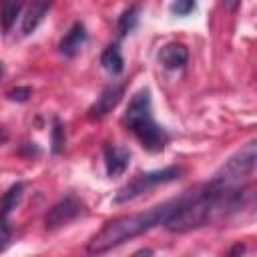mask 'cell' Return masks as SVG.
<instances>
[{
  "label": "cell",
  "instance_id": "obj_1",
  "mask_svg": "<svg viewBox=\"0 0 257 257\" xmlns=\"http://www.w3.org/2000/svg\"><path fill=\"white\" fill-rule=\"evenodd\" d=\"M173 207H175V199L165 201V203H161V205H157L149 211L116 217V219L104 223V227L88 241L86 251L88 253H106V251L122 245L124 241L135 239V237L151 231L157 225H165Z\"/></svg>",
  "mask_w": 257,
  "mask_h": 257
},
{
  "label": "cell",
  "instance_id": "obj_2",
  "mask_svg": "<svg viewBox=\"0 0 257 257\" xmlns=\"http://www.w3.org/2000/svg\"><path fill=\"white\" fill-rule=\"evenodd\" d=\"M122 120H124L126 128L139 139L143 149H147L151 153H159L165 149V145L169 141V133L153 118L149 88H141L133 94Z\"/></svg>",
  "mask_w": 257,
  "mask_h": 257
},
{
  "label": "cell",
  "instance_id": "obj_3",
  "mask_svg": "<svg viewBox=\"0 0 257 257\" xmlns=\"http://www.w3.org/2000/svg\"><path fill=\"white\" fill-rule=\"evenodd\" d=\"M255 161H257V143L249 141L243 149H239L209 181V185L219 189H233L243 185L253 173H255Z\"/></svg>",
  "mask_w": 257,
  "mask_h": 257
},
{
  "label": "cell",
  "instance_id": "obj_4",
  "mask_svg": "<svg viewBox=\"0 0 257 257\" xmlns=\"http://www.w3.org/2000/svg\"><path fill=\"white\" fill-rule=\"evenodd\" d=\"M183 175V169L177 167V165H171V167H165V169H159V171H149V173H139L137 177H133L126 185H122L116 195H114V203L120 205V203H128L133 199H137L139 195L155 189L157 185H165V183H171L175 179H179Z\"/></svg>",
  "mask_w": 257,
  "mask_h": 257
},
{
  "label": "cell",
  "instance_id": "obj_5",
  "mask_svg": "<svg viewBox=\"0 0 257 257\" xmlns=\"http://www.w3.org/2000/svg\"><path fill=\"white\" fill-rule=\"evenodd\" d=\"M80 213H82V203H80L76 197L68 195V197L60 199L58 203H54V205L48 209V213H46V217H44L46 229H58V227H62V225H68V223L74 221Z\"/></svg>",
  "mask_w": 257,
  "mask_h": 257
},
{
  "label": "cell",
  "instance_id": "obj_6",
  "mask_svg": "<svg viewBox=\"0 0 257 257\" xmlns=\"http://www.w3.org/2000/svg\"><path fill=\"white\" fill-rule=\"evenodd\" d=\"M122 94H124V86H122V84H114V82H112V84L104 86L102 92L98 94V98L90 104V108H88V118H90V120H98V118L106 116V114L120 102Z\"/></svg>",
  "mask_w": 257,
  "mask_h": 257
},
{
  "label": "cell",
  "instance_id": "obj_7",
  "mask_svg": "<svg viewBox=\"0 0 257 257\" xmlns=\"http://www.w3.org/2000/svg\"><path fill=\"white\" fill-rule=\"evenodd\" d=\"M102 155H104V169H106V175L110 179L120 177L126 171L128 163H131V151L124 149V147L104 145L102 147Z\"/></svg>",
  "mask_w": 257,
  "mask_h": 257
},
{
  "label": "cell",
  "instance_id": "obj_8",
  "mask_svg": "<svg viewBox=\"0 0 257 257\" xmlns=\"http://www.w3.org/2000/svg\"><path fill=\"white\" fill-rule=\"evenodd\" d=\"M86 40H88V32H86L84 24H82V22H74V24L70 26V30L64 34V38L60 40L58 50H60V54L72 58L74 54L80 52V48L84 46Z\"/></svg>",
  "mask_w": 257,
  "mask_h": 257
},
{
  "label": "cell",
  "instance_id": "obj_9",
  "mask_svg": "<svg viewBox=\"0 0 257 257\" xmlns=\"http://www.w3.org/2000/svg\"><path fill=\"white\" fill-rule=\"evenodd\" d=\"M189 58V52H187V46L181 44V42H169L161 48L159 52V62L167 68V70H177V68H183L185 62Z\"/></svg>",
  "mask_w": 257,
  "mask_h": 257
},
{
  "label": "cell",
  "instance_id": "obj_10",
  "mask_svg": "<svg viewBox=\"0 0 257 257\" xmlns=\"http://www.w3.org/2000/svg\"><path fill=\"white\" fill-rule=\"evenodd\" d=\"M50 4H52V0H32L30 2L26 14L22 16V34H32L38 28V24L44 20Z\"/></svg>",
  "mask_w": 257,
  "mask_h": 257
},
{
  "label": "cell",
  "instance_id": "obj_11",
  "mask_svg": "<svg viewBox=\"0 0 257 257\" xmlns=\"http://www.w3.org/2000/svg\"><path fill=\"white\" fill-rule=\"evenodd\" d=\"M100 64H102V68H104L108 74H112V76H116V74L122 72L124 60H122L118 42H112V44H108V46L102 50V54H100Z\"/></svg>",
  "mask_w": 257,
  "mask_h": 257
},
{
  "label": "cell",
  "instance_id": "obj_12",
  "mask_svg": "<svg viewBox=\"0 0 257 257\" xmlns=\"http://www.w3.org/2000/svg\"><path fill=\"white\" fill-rule=\"evenodd\" d=\"M139 16H141V6H139V4H131V6L118 16V22H116L118 36L131 34V32L137 28V24H139Z\"/></svg>",
  "mask_w": 257,
  "mask_h": 257
},
{
  "label": "cell",
  "instance_id": "obj_13",
  "mask_svg": "<svg viewBox=\"0 0 257 257\" xmlns=\"http://www.w3.org/2000/svg\"><path fill=\"white\" fill-rule=\"evenodd\" d=\"M22 191H24V185L22 183H16L12 185L0 199V215L2 217H10V213L18 207L20 199H22Z\"/></svg>",
  "mask_w": 257,
  "mask_h": 257
},
{
  "label": "cell",
  "instance_id": "obj_14",
  "mask_svg": "<svg viewBox=\"0 0 257 257\" xmlns=\"http://www.w3.org/2000/svg\"><path fill=\"white\" fill-rule=\"evenodd\" d=\"M20 10H22V0H0V18H2L4 30L12 28Z\"/></svg>",
  "mask_w": 257,
  "mask_h": 257
},
{
  "label": "cell",
  "instance_id": "obj_15",
  "mask_svg": "<svg viewBox=\"0 0 257 257\" xmlns=\"http://www.w3.org/2000/svg\"><path fill=\"white\" fill-rule=\"evenodd\" d=\"M64 145H66V135H64V124L58 116L52 118V153L54 155H60L64 151Z\"/></svg>",
  "mask_w": 257,
  "mask_h": 257
},
{
  "label": "cell",
  "instance_id": "obj_16",
  "mask_svg": "<svg viewBox=\"0 0 257 257\" xmlns=\"http://www.w3.org/2000/svg\"><path fill=\"white\" fill-rule=\"evenodd\" d=\"M195 6H197L195 0H173L171 12H173L175 16H187V14H191V12L195 10Z\"/></svg>",
  "mask_w": 257,
  "mask_h": 257
},
{
  "label": "cell",
  "instance_id": "obj_17",
  "mask_svg": "<svg viewBox=\"0 0 257 257\" xmlns=\"http://www.w3.org/2000/svg\"><path fill=\"white\" fill-rule=\"evenodd\" d=\"M12 239V227H10V217L0 215V251H4L10 245Z\"/></svg>",
  "mask_w": 257,
  "mask_h": 257
},
{
  "label": "cell",
  "instance_id": "obj_18",
  "mask_svg": "<svg viewBox=\"0 0 257 257\" xmlns=\"http://www.w3.org/2000/svg\"><path fill=\"white\" fill-rule=\"evenodd\" d=\"M6 96H8L10 100H16V102H26V100L32 96V88H30V86H16V88L8 90Z\"/></svg>",
  "mask_w": 257,
  "mask_h": 257
},
{
  "label": "cell",
  "instance_id": "obj_19",
  "mask_svg": "<svg viewBox=\"0 0 257 257\" xmlns=\"http://www.w3.org/2000/svg\"><path fill=\"white\" fill-rule=\"evenodd\" d=\"M221 2H223V6L229 8V10H235V8L239 6V0H221Z\"/></svg>",
  "mask_w": 257,
  "mask_h": 257
},
{
  "label": "cell",
  "instance_id": "obj_20",
  "mask_svg": "<svg viewBox=\"0 0 257 257\" xmlns=\"http://www.w3.org/2000/svg\"><path fill=\"white\" fill-rule=\"evenodd\" d=\"M243 251H245V245L237 243V245H235V247H233V249L229 251V255H235V253H243Z\"/></svg>",
  "mask_w": 257,
  "mask_h": 257
},
{
  "label": "cell",
  "instance_id": "obj_21",
  "mask_svg": "<svg viewBox=\"0 0 257 257\" xmlns=\"http://www.w3.org/2000/svg\"><path fill=\"white\" fill-rule=\"evenodd\" d=\"M6 141H8V131H6V128H2V126H0V145H4V143H6Z\"/></svg>",
  "mask_w": 257,
  "mask_h": 257
},
{
  "label": "cell",
  "instance_id": "obj_22",
  "mask_svg": "<svg viewBox=\"0 0 257 257\" xmlns=\"http://www.w3.org/2000/svg\"><path fill=\"white\" fill-rule=\"evenodd\" d=\"M4 76V66H2V62H0V78Z\"/></svg>",
  "mask_w": 257,
  "mask_h": 257
}]
</instances>
